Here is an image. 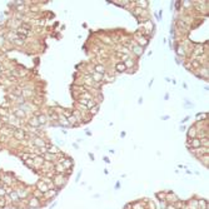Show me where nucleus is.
Wrapping results in <instances>:
<instances>
[{
	"label": "nucleus",
	"instance_id": "obj_1",
	"mask_svg": "<svg viewBox=\"0 0 209 209\" xmlns=\"http://www.w3.org/2000/svg\"><path fill=\"white\" fill-rule=\"evenodd\" d=\"M66 180L68 178L64 175V174H55L53 177V182H54V185H55V189H62L63 187L66 184Z\"/></svg>",
	"mask_w": 209,
	"mask_h": 209
},
{
	"label": "nucleus",
	"instance_id": "obj_2",
	"mask_svg": "<svg viewBox=\"0 0 209 209\" xmlns=\"http://www.w3.org/2000/svg\"><path fill=\"white\" fill-rule=\"evenodd\" d=\"M29 140L33 143V145L35 148H43V147H46L48 143L44 138H40V137H35V135H30V139Z\"/></svg>",
	"mask_w": 209,
	"mask_h": 209
},
{
	"label": "nucleus",
	"instance_id": "obj_3",
	"mask_svg": "<svg viewBox=\"0 0 209 209\" xmlns=\"http://www.w3.org/2000/svg\"><path fill=\"white\" fill-rule=\"evenodd\" d=\"M28 126H31V128H36V129H40L42 128V125H40L39 120H38V116L35 114H33V115L28 116Z\"/></svg>",
	"mask_w": 209,
	"mask_h": 209
},
{
	"label": "nucleus",
	"instance_id": "obj_4",
	"mask_svg": "<svg viewBox=\"0 0 209 209\" xmlns=\"http://www.w3.org/2000/svg\"><path fill=\"white\" fill-rule=\"evenodd\" d=\"M21 97H23L25 100H29L31 98L35 97V91L33 89H29V88H26V87H23L21 88Z\"/></svg>",
	"mask_w": 209,
	"mask_h": 209
},
{
	"label": "nucleus",
	"instance_id": "obj_5",
	"mask_svg": "<svg viewBox=\"0 0 209 209\" xmlns=\"http://www.w3.org/2000/svg\"><path fill=\"white\" fill-rule=\"evenodd\" d=\"M13 137L17 139V140L21 142V140H24V139L26 138V133H25V130L24 129H21V128H15L14 133H13Z\"/></svg>",
	"mask_w": 209,
	"mask_h": 209
},
{
	"label": "nucleus",
	"instance_id": "obj_6",
	"mask_svg": "<svg viewBox=\"0 0 209 209\" xmlns=\"http://www.w3.org/2000/svg\"><path fill=\"white\" fill-rule=\"evenodd\" d=\"M0 179H1V182L4 183L6 187H11L14 184V178H13V175H10L9 173H3L1 175H0Z\"/></svg>",
	"mask_w": 209,
	"mask_h": 209
},
{
	"label": "nucleus",
	"instance_id": "obj_7",
	"mask_svg": "<svg viewBox=\"0 0 209 209\" xmlns=\"http://www.w3.org/2000/svg\"><path fill=\"white\" fill-rule=\"evenodd\" d=\"M189 151L190 153H193L195 157H198V158H200L202 155H205V154H208L209 153V148H203V147H199V148H195V149H189Z\"/></svg>",
	"mask_w": 209,
	"mask_h": 209
},
{
	"label": "nucleus",
	"instance_id": "obj_8",
	"mask_svg": "<svg viewBox=\"0 0 209 209\" xmlns=\"http://www.w3.org/2000/svg\"><path fill=\"white\" fill-rule=\"evenodd\" d=\"M135 39H137V43L139 46H142V48H145V46H148V44H149V39H148L147 36H144L143 34H139V35H135Z\"/></svg>",
	"mask_w": 209,
	"mask_h": 209
},
{
	"label": "nucleus",
	"instance_id": "obj_9",
	"mask_svg": "<svg viewBox=\"0 0 209 209\" xmlns=\"http://www.w3.org/2000/svg\"><path fill=\"white\" fill-rule=\"evenodd\" d=\"M195 75L199 77V78H202V79L208 80V77H209V74H208V65H202L200 68L198 69V71L195 73Z\"/></svg>",
	"mask_w": 209,
	"mask_h": 209
},
{
	"label": "nucleus",
	"instance_id": "obj_10",
	"mask_svg": "<svg viewBox=\"0 0 209 209\" xmlns=\"http://www.w3.org/2000/svg\"><path fill=\"white\" fill-rule=\"evenodd\" d=\"M58 163L62 164V165L65 168V170H70L73 168V160L70 159V158H68V157L60 158V159L58 160Z\"/></svg>",
	"mask_w": 209,
	"mask_h": 209
},
{
	"label": "nucleus",
	"instance_id": "obj_11",
	"mask_svg": "<svg viewBox=\"0 0 209 209\" xmlns=\"http://www.w3.org/2000/svg\"><path fill=\"white\" fill-rule=\"evenodd\" d=\"M40 207H42L40 199H38L35 197H31L29 200H28V208H29V209H38Z\"/></svg>",
	"mask_w": 209,
	"mask_h": 209
},
{
	"label": "nucleus",
	"instance_id": "obj_12",
	"mask_svg": "<svg viewBox=\"0 0 209 209\" xmlns=\"http://www.w3.org/2000/svg\"><path fill=\"white\" fill-rule=\"evenodd\" d=\"M187 147L189 148V149H195V148H199L200 147V139L199 138H193V139H188V142H187Z\"/></svg>",
	"mask_w": 209,
	"mask_h": 209
},
{
	"label": "nucleus",
	"instance_id": "obj_13",
	"mask_svg": "<svg viewBox=\"0 0 209 209\" xmlns=\"http://www.w3.org/2000/svg\"><path fill=\"white\" fill-rule=\"evenodd\" d=\"M43 158L45 161H50V163H56L59 160V154H52V153H45L43 154Z\"/></svg>",
	"mask_w": 209,
	"mask_h": 209
},
{
	"label": "nucleus",
	"instance_id": "obj_14",
	"mask_svg": "<svg viewBox=\"0 0 209 209\" xmlns=\"http://www.w3.org/2000/svg\"><path fill=\"white\" fill-rule=\"evenodd\" d=\"M35 115L38 116V120H39V123H40V125H42V126H44V125L48 126L49 125V119H48V115H46L45 113L35 114Z\"/></svg>",
	"mask_w": 209,
	"mask_h": 209
},
{
	"label": "nucleus",
	"instance_id": "obj_15",
	"mask_svg": "<svg viewBox=\"0 0 209 209\" xmlns=\"http://www.w3.org/2000/svg\"><path fill=\"white\" fill-rule=\"evenodd\" d=\"M59 190L58 189H49L46 193H44V199H46V200H52L58 195Z\"/></svg>",
	"mask_w": 209,
	"mask_h": 209
},
{
	"label": "nucleus",
	"instance_id": "obj_16",
	"mask_svg": "<svg viewBox=\"0 0 209 209\" xmlns=\"http://www.w3.org/2000/svg\"><path fill=\"white\" fill-rule=\"evenodd\" d=\"M132 53L134 54L135 56H142L144 53V48H142V46H139L138 44L134 43V45L132 46Z\"/></svg>",
	"mask_w": 209,
	"mask_h": 209
},
{
	"label": "nucleus",
	"instance_id": "obj_17",
	"mask_svg": "<svg viewBox=\"0 0 209 209\" xmlns=\"http://www.w3.org/2000/svg\"><path fill=\"white\" fill-rule=\"evenodd\" d=\"M36 190H39L40 193H46L49 190V187L45 184V183L43 182V180H39V182H38V184H36Z\"/></svg>",
	"mask_w": 209,
	"mask_h": 209
},
{
	"label": "nucleus",
	"instance_id": "obj_18",
	"mask_svg": "<svg viewBox=\"0 0 209 209\" xmlns=\"http://www.w3.org/2000/svg\"><path fill=\"white\" fill-rule=\"evenodd\" d=\"M33 160H34V168H35V169H40V167H42L44 164V161H45L43 155H36Z\"/></svg>",
	"mask_w": 209,
	"mask_h": 209
},
{
	"label": "nucleus",
	"instance_id": "obj_19",
	"mask_svg": "<svg viewBox=\"0 0 209 209\" xmlns=\"http://www.w3.org/2000/svg\"><path fill=\"white\" fill-rule=\"evenodd\" d=\"M143 26L145 29V33H153L154 31V23L153 21H150V20L145 21V23L143 24ZM145 33H144V36H145Z\"/></svg>",
	"mask_w": 209,
	"mask_h": 209
},
{
	"label": "nucleus",
	"instance_id": "obj_20",
	"mask_svg": "<svg viewBox=\"0 0 209 209\" xmlns=\"http://www.w3.org/2000/svg\"><path fill=\"white\" fill-rule=\"evenodd\" d=\"M134 5L139 9L147 10V8L149 6V1H147V0H138V1H134Z\"/></svg>",
	"mask_w": 209,
	"mask_h": 209
},
{
	"label": "nucleus",
	"instance_id": "obj_21",
	"mask_svg": "<svg viewBox=\"0 0 209 209\" xmlns=\"http://www.w3.org/2000/svg\"><path fill=\"white\" fill-rule=\"evenodd\" d=\"M178 200V197H177L174 193H165V202L167 203H177Z\"/></svg>",
	"mask_w": 209,
	"mask_h": 209
},
{
	"label": "nucleus",
	"instance_id": "obj_22",
	"mask_svg": "<svg viewBox=\"0 0 209 209\" xmlns=\"http://www.w3.org/2000/svg\"><path fill=\"white\" fill-rule=\"evenodd\" d=\"M17 193H18V197L20 200H23V199H26V197L29 195V192L26 190V189L24 188H18L17 189Z\"/></svg>",
	"mask_w": 209,
	"mask_h": 209
},
{
	"label": "nucleus",
	"instance_id": "obj_23",
	"mask_svg": "<svg viewBox=\"0 0 209 209\" xmlns=\"http://www.w3.org/2000/svg\"><path fill=\"white\" fill-rule=\"evenodd\" d=\"M187 137H188V139L197 138V128H195V125H192L190 128L188 129V132H187Z\"/></svg>",
	"mask_w": 209,
	"mask_h": 209
},
{
	"label": "nucleus",
	"instance_id": "obj_24",
	"mask_svg": "<svg viewBox=\"0 0 209 209\" xmlns=\"http://www.w3.org/2000/svg\"><path fill=\"white\" fill-rule=\"evenodd\" d=\"M90 77H91V79H93L94 83H102V81H103V74H100V73L93 71L90 74Z\"/></svg>",
	"mask_w": 209,
	"mask_h": 209
},
{
	"label": "nucleus",
	"instance_id": "obj_25",
	"mask_svg": "<svg viewBox=\"0 0 209 209\" xmlns=\"http://www.w3.org/2000/svg\"><path fill=\"white\" fill-rule=\"evenodd\" d=\"M124 65H125L126 70H128V69H134V68H135V65H137V63H135V60L130 56V58L126 59L125 62H124Z\"/></svg>",
	"mask_w": 209,
	"mask_h": 209
},
{
	"label": "nucleus",
	"instance_id": "obj_26",
	"mask_svg": "<svg viewBox=\"0 0 209 209\" xmlns=\"http://www.w3.org/2000/svg\"><path fill=\"white\" fill-rule=\"evenodd\" d=\"M78 99H83V100H93L94 95H91L89 91H83L81 94L78 95Z\"/></svg>",
	"mask_w": 209,
	"mask_h": 209
},
{
	"label": "nucleus",
	"instance_id": "obj_27",
	"mask_svg": "<svg viewBox=\"0 0 209 209\" xmlns=\"http://www.w3.org/2000/svg\"><path fill=\"white\" fill-rule=\"evenodd\" d=\"M11 44H13V46H17V48H23L25 44H26V42L23 39H20V38H17V39L13 40Z\"/></svg>",
	"mask_w": 209,
	"mask_h": 209
},
{
	"label": "nucleus",
	"instance_id": "obj_28",
	"mask_svg": "<svg viewBox=\"0 0 209 209\" xmlns=\"http://www.w3.org/2000/svg\"><path fill=\"white\" fill-rule=\"evenodd\" d=\"M48 153H52V154H60L62 150L59 149L56 145L54 144H48Z\"/></svg>",
	"mask_w": 209,
	"mask_h": 209
},
{
	"label": "nucleus",
	"instance_id": "obj_29",
	"mask_svg": "<svg viewBox=\"0 0 209 209\" xmlns=\"http://www.w3.org/2000/svg\"><path fill=\"white\" fill-rule=\"evenodd\" d=\"M8 197H9V199H10L11 203H17V202L20 200V199H19V197H18L17 190H13V192L10 193V194H8Z\"/></svg>",
	"mask_w": 209,
	"mask_h": 209
},
{
	"label": "nucleus",
	"instance_id": "obj_30",
	"mask_svg": "<svg viewBox=\"0 0 209 209\" xmlns=\"http://www.w3.org/2000/svg\"><path fill=\"white\" fill-rule=\"evenodd\" d=\"M115 71L116 73H124V71H126V68H125L124 63H122V62L116 63V64H115Z\"/></svg>",
	"mask_w": 209,
	"mask_h": 209
},
{
	"label": "nucleus",
	"instance_id": "obj_31",
	"mask_svg": "<svg viewBox=\"0 0 209 209\" xmlns=\"http://www.w3.org/2000/svg\"><path fill=\"white\" fill-rule=\"evenodd\" d=\"M105 66H104L103 64H95L94 65V71L95 73H100V74H104L105 73Z\"/></svg>",
	"mask_w": 209,
	"mask_h": 209
},
{
	"label": "nucleus",
	"instance_id": "obj_32",
	"mask_svg": "<svg viewBox=\"0 0 209 209\" xmlns=\"http://www.w3.org/2000/svg\"><path fill=\"white\" fill-rule=\"evenodd\" d=\"M198 209H208V202L205 199H199L198 200Z\"/></svg>",
	"mask_w": 209,
	"mask_h": 209
},
{
	"label": "nucleus",
	"instance_id": "obj_33",
	"mask_svg": "<svg viewBox=\"0 0 209 209\" xmlns=\"http://www.w3.org/2000/svg\"><path fill=\"white\" fill-rule=\"evenodd\" d=\"M185 55V48L183 45H178V48H177V56H184Z\"/></svg>",
	"mask_w": 209,
	"mask_h": 209
},
{
	"label": "nucleus",
	"instance_id": "obj_34",
	"mask_svg": "<svg viewBox=\"0 0 209 209\" xmlns=\"http://www.w3.org/2000/svg\"><path fill=\"white\" fill-rule=\"evenodd\" d=\"M195 119H197V122H205V120L208 119V114L207 113H200V114H198V115L195 116Z\"/></svg>",
	"mask_w": 209,
	"mask_h": 209
},
{
	"label": "nucleus",
	"instance_id": "obj_35",
	"mask_svg": "<svg viewBox=\"0 0 209 209\" xmlns=\"http://www.w3.org/2000/svg\"><path fill=\"white\" fill-rule=\"evenodd\" d=\"M134 15H137L138 18H140V17H143V15H147V10H143V9L135 8V9H134Z\"/></svg>",
	"mask_w": 209,
	"mask_h": 209
},
{
	"label": "nucleus",
	"instance_id": "obj_36",
	"mask_svg": "<svg viewBox=\"0 0 209 209\" xmlns=\"http://www.w3.org/2000/svg\"><path fill=\"white\" fill-rule=\"evenodd\" d=\"M187 207H188V209H198V200H190L188 204H187Z\"/></svg>",
	"mask_w": 209,
	"mask_h": 209
},
{
	"label": "nucleus",
	"instance_id": "obj_37",
	"mask_svg": "<svg viewBox=\"0 0 209 209\" xmlns=\"http://www.w3.org/2000/svg\"><path fill=\"white\" fill-rule=\"evenodd\" d=\"M98 112H99V104H97L95 106H93L91 109H89V114L91 116H94V115H97L98 114Z\"/></svg>",
	"mask_w": 209,
	"mask_h": 209
},
{
	"label": "nucleus",
	"instance_id": "obj_38",
	"mask_svg": "<svg viewBox=\"0 0 209 209\" xmlns=\"http://www.w3.org/2000/svg\"><path fill=\"white\" fill-rule=\"evenodd\" d=\"M24 164L26 167L31 168V169H35V168H34V160L31 159V158H29V159H26V160H24Z\"/></svg>",
	"mask_w": 209,
	"mask_h": 209
},
{
	"label": "nucleus",
	"instance_id": "obj_39",
	"mask_svg": "<svg viewBox=\"0 0 209 209\" xmlns=\"http://www.w3.org/2000/svg\"><path fill=\"white\" fill-rule=\"evenodd\" d=\"M200 147H203V148H209V139H208V138L200 139Z\"/></svg>",
	"mask_w": 209,
	"mask_h": 209
},
{
	"label": "nucleus",
	"instance_id": "obj_40",
	"mask_svg": "<svg viewBox=\"0 0 209 209\" xmlns=\"http://www.w3.org/2000/svg\"><path fill=\"white\" fill-rule=\"evenodd\" d=\"M198 159H200V160H202V163H203L204 165H207V167H208V161H209V157H208V154H205V155H202L200 158H198Z\"/></svg>",
	"mask_w": 209,
	"mask_h": 209
},
{
	"label": "nucleus",
	"instance_id": "obj_41",
	"mask_svg": "<svg viewBox=\"0 0 209 209\" xmlns=\"http://www.w3.org/2000/svg\"><path fill=\"white\" fill-rule=\"evenodd\" d=\"M102 39H103V42L106 43V44H113V40H112V38H110V36L102 35Z\"/></svg>",
	"mask_w": 209,
	"mask_h": 209
},
{
	"label": "nucleus",
	"instance_id": "obj_42",
	"mask_svg": "<svg viewBox=\"0 0 209 209\" xmlns=\"http://www.w3.org/2000/svg\"><path fill=\"white\" fill-rule=\"evenodd\" d=\"M33 197H35L38 199H43L44 198V194H43V193H40L39 190H35V192H34V194H33Z\"/></svg>",
	"mask_w": 209,
	"mask_h": 209
},
{
	"label": "nucleus",
	"instance_id": "obj_43",
	"mask_svg": "<svg viewBox=\"0 0 209 209\" xmlns=\"http://www.w3.org/2000/svg\"><path fill=\"white\" fill-rule=\"evenodd\" d=\"M6 195V192L4 189V187H0V198H4Z\"/></svg>",
	"mask_w": 209,
	"mask_h": 209
},
{
	"label": "nucleus",
	"instance_id": "obj_44",
	"mask_svg": "<svg viewBox=\"0 0 209 209\" xmlns=\"http://www.w3.org/2000/svg\"><path fill=\"white\" fill-rule=\"evenodd\" d=\"M182 4L184 8H189V6H192V1H189V0H187V1H182Z\"/></svg>",
	"mask_w": 209,
	"mask_h": 209
},
{
	"label": "nucleus",
	"instance_id": "obj_45",
	"mask_svg": "<svg viewBox=\"0 0 209 209\" xmlns=\"http://www.w3.org/2000/svg\"><path fill=\"white\" fill-rule=\"evenodd\" d=\"M133 209H144V207H143V204L137 203V204H134V205H133Z\"/></svg>",
	"mask_w": 209,
	"mask_h": 209
},
{
	"label": "nucleus",
	"instance_id": "obj_46",
	"mask_svg": "<svg viewBox=\"0 0 209 209\" xmlns=\"http://www.w3.org/2000/svg\"><path fill=\"white\" fill-rule=\"evenodd\" d=\"M167 205L168 204H165V202H160V209H165Z\"/></svg>",
	"mask_w": 209,
	"mask_h": 209
},
{
	"label": "nucleus",
	"instance_id": "obj_47",
	"mask_svg": "<svg viewBox=\"0 0 209 209\" xmlns=\"http://www.w3.org/2000/svg\"><path fill=\"white\" fill-rule=\"evenodd\" d=\"M165 209H177V208H175V207H174V205H173V204H168Z\"/></svg>",
	"mask_w": 209,
	"mask_h": 209
},
{
	"label": "nucleus",
	"instance_id": "obj_48",
	"mask_svg": "<svg viewBox=\"0 0 209 209\" xmlns=\"http://www.w3.org/2000/svg\"><path fill=\"white\" fill-rule=\"evenodd\" d=\"M149 207H150V209H155V207H154V203H153V202H149Z\"/></svg>",
	"mask_w": 209,
	"mask_h": 209
},
{
	"label": "nucleus",
	"instance_id": "obj_49",
	"mask_svg": "<svg viewBox=\"0 0 209 209\" xmlns=\"http://www.w3.org/2000/svg\"><path fill=\"white\" fill-rule=\"evenodd\" d=\"M185 106H188V108H193V105L189 102H185Z\"/></svg>",
	"mask_w": 209,
	"mask_h": 209
},
{
	"label": "nucleus",
	"instance_id": "obj_50",
	"mask_svg": "<svg viewBox=\"0 0 209 209\" xmlns=\"http://www.w3.org/2000/svg\"><path fill=\"white\" fill-rule=\"evenodd\" d=\"M120 137H122V138H124V137H125V133H124V132H122V134H120Z\"/></svg>",
	"mask_w": 209,
	"mask_h": 209
},
{
	"label": "nucleus",
	"instance_id": "obj_51",
	"mask_svg": "<svg viewBox=\"0 0 209 209\" xmlns=\"http://www.w3.org/2000/svg\"><path fill=\"white\" fill-rule=\"evenodd\" d=\"M1 77H3V73H1V71H0V78H1Z\"/></svg>",
	"mask_w": 209,
	"mask_h": 209
},
{
	"label": "nucleus",
	"instance_id": "obj_52",
	"mask_svg": "<svg viewBox=\"0 0 209 209\" xmlns=\"http://www.w3.org/2000/svg\"><path fill=\"white\" fill-rule=\"evenodd\" d=\"M1 17H3V15H1V13H0V18H1Z\"/></svg>",
	"mask_w": 209,
	"mask_h": 209
},
{
	"label": "nucleus",
	"instance_id": "obj_53",
	"mask_svg": "<svg viewBox=\"0 0 209 209\" xmlns=\"http://www.w3.org/2000/svg\"><path fill=\"white\" fill-rule=\"evenodd\" d=\"M0 65H1V64H0Z\"/></svg>",
	"mask_w": 209,
	"mask_h": 209
}]
</instances>
